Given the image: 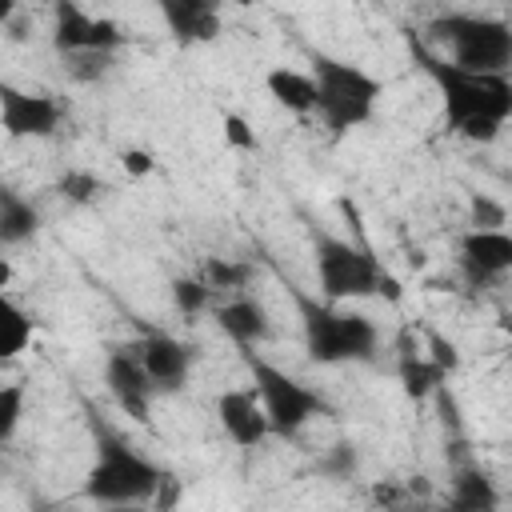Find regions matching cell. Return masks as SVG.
Here are the masks:
<instances>
[{"instance_id":"f546056e","label":"cell","mask_w":512,"mask_h":512,"mask_svg":"<svg viewBox=\"0 0 512 512\" xmlns=\"http://www.w3.org/2000/svg\"><path fill=\"white\" fill-rule=\"evenodd\" d=\"M428 344H432V360L444 368V372H452L456 364H460V356H456V348L444 340V336H436V332H428Z\"/></svg>"},{"instance_id":"9a60e30c","label":"cell","mask_w":512,"mask_h":512,"mask_svg":"<svg viewBox=\"0 0 512 512\" xmlns=\"http://www.w3.org/2000/svg\"><path fill=\"white\" fill-rule=\"evenodd\" d=\"M216 324H220V332L232 336L240 348H252V344H260V340L272 336V320H268L264 304L252 300V296H236V300H228L224 308H216Z\"/></svg>"},{"instance_id":"4dcf8cb0","label":"cell","mask_w":512,"mask_h":512,"mask_svg":"<svg viewBox=\"0 0 512 512\" xmlns=\"http://www.w3.org/2000/svg\"><path fill=\"white\" fill-rule=\"evenodd\" d=\"M376 292H380V296H388L392 304H396V300L404 296V292H400V280H396L392 272H384V268H380V280H376Z\"/></svg>"},{"instance_id":"277c9868","label":"cell","mask_w":512,"mask_h":512,"mask_svg":"<svg viewBox=\"0 0 512 512\" xmlns=\"http://www.w3.org/2000/svg\"><path fill=\"white\" fill-rule=\"evenodd\" d=\"M312 84H316V104L312 112H320V120L328 124V132H348L372 120L376 112V96H380V80H372L368 72L332 60V56H316L312 60Z\"/></svg>"},{"instance_id":"8992f818","label":"cell","mask_w":512,"mask_h":512,"mask_svg":"<svg viewBox=\"0 0 512 512\" xmlns=\"http://www.w3.org/2000/svg\"><path fill=\"white\" fill-rule=\"evenodd\" d=\"M244 360H248V372H252V380H256V396H260V408H264V416H268V432H276V436H296L312 416L332 412L320 392H312L308 384H300V380H292L288 372L272 368L268 360H260V356H252V352H244Z\"/></svg>"},{"instance_id":"2e32d148","label":"cell","mask_w":512,"mask_h":512,"mask_svg":"<svg viewBox=\"0 0 512 512\" xmlns=\"http://www.w3.org/2000/svg\"><path fill=\"white\" fill-rule=\"evenodd\" d=\"M40 228V212L28 196H20L16 188L0 184V248H12V244H24L32 240Z\"/></svg>"},{"instance_id":"6da1fadb","label":"cell","mask_w":512,"mask_h":512,"mask_svg":"<svg viewBox=\"0 0 512 512\" xmlns=\"http://www.w3.org/2000/svg\"><path fill=\"white\" fill-rule=\"evenodd\" d=\"M408 48L416 56V64L436 80L440 96H444V116L448 124L476 140V144H488L500 136L504 120L512 116V80L504 72H468V68H456L452 60L428 52L424 40L408 36Z\"/></svg>"},{"instance_id":"83f0119b","label":"cell","mask_w":512,"mask_h":512,"mask_svg":"<svg viewBox=\"0 0 512 512\" xmlns=\"http://www.w3.org/2000/svg\"><path fill=\"white\" fill-rule=\"evenodd\" d=\"M328 476H352L356 472V452H352V444H336L332 448V456L320 464Z\"/></svg>"},{"instance_id":"ba28073f","label":"cell","mask_w":512,"mask_h":512,"mask_svg":"<svg viewBox=\"0 0 512 512\" xmlns=\"http://www.w3.org/2000/svg\"><path fill=\"white\" fill-rule=\"evenodd\" d=\"M52 44H56L60 56H72V52H112V48L124 44V32L116 28V20L88 16L76 0H56Z\"/></svg>"},{"instance_id":"ac0fdd59","label":"cell","mask_w":512,"mask_h":512,"mask_svg":"<svg viewBox=\"0 0 512 512\" xmlns=\"http://www.w3.org/2000/svg\"><path fill=\"white\" fill-rule=\"evenodd\" d=\"M264 84H268V92L276 96V104L288 108V112H312V104H316V84H312V76H304V72H296V68H272Z\"/></svg>"},{"instance_id":"484cf974","label":"cell","mask_w":512,"mask_h":512,"mask_svg":"<svg viewBox=\"0 0 512 512\" xmlns=\"http://www.w3.org/2000/svg\"><path fill=\"white\" fill-rule=\"evenodd\" d=\"M72 76L76 80H100L108 72V52H72Z\"/></svg>"},{"instance_id":"d6986e66","label":"cell","mask_w":512,"mask_h":512,"mask_svg":"<svg viewBox=\"0 0 512 512\" xmlns=\"http://www.w3.org/2000/svg\"><path fill=\"white\" fill-rule=\"evenodd\" d=\"M444 376H448V372H444L432 356H420V352L404 348V356H400V384H404V392H408L412 400L432 396V392L444 384Z\"/></svg>"},{"instance_id":"44dd1931","label":"cell","mask_w":512,"mask_h":512,"mask_svg":"<svg viewBox=\"0 0 512 512\" xmlns=\"http://www.w3.org/2000/svg\"><path fill=\"white\" fill-rule=\"evenodd\" d=\"M248 280H252V264H244V260H220V256L204 260L208 288H244Z\"/></svg>"},{"instance_id":"3957f363","label":"cell","mask_w":512,"mask_h":512,"mask_svg":"<svg viewBox=\"0 0 512 512\" xmlns=\"http://www.w3.org/2000/svg\"><path fill=\"white\" fill-rule=\"evenodd\" d=\"M292 288V284H288ZM296 308H300V324H304V348L316 364H344V360H372L376 352V324L364 312H340L312 296H304L300 288H292Z\"/></svg>"},{"instance_id":"4fadbf2b","label":"cell","mask_w":512,"mask_h":512,"mask_svg":"<svg viewBox=\"0 0 512 512\" xmlns=\"http://www.w3.org/2000/svg\"><path fill=\"white\" fill-rule=\"evenodd\" d=\"M156 4L180 48L208 44L220 36V0H156Z\"/></svg>"},{"instance_id":"d4e9b609","label":"cell","mask_w":512,"mask_h":512,"mask_svg":"<svg viewBox=\"0 0 512 512\" xmlns=\"http://www.w3.org/2000/svg\"><path fill=\"white\" fill-rule=\"evenodd\" d=\"M220 124H224V144H228V148H236V152H256V148H260L252 124H248L240 112H224Z\"/></svg>"},{"instance_id":"9c48e42d","label":"cell","mask_w":512,"mask_h":512,"mask_svg":"<svg viewBox=\"0 0 512 512\" xmlns=\"http://www.w3.org/2000/svg\"><path fill=\"white\" fill-rule=\"evenodd\" d=\"M60 104L52 96H36V92H20L12 84H0V128L12 140L24 136H52L60 128Z\"/></svg>"},{"instance_id":"1f68e13d","label":"cell","mask_w":512,"mask_h":512,"mask_svg":"<svg viewBox=\"0 0 512 512\" xmlns=\"http://www.w3.org/2000/svg\"><path fill=\"white\" fill-rule=\"evenodd\" d=\"M12 12H16V0H0V24H4Z\"/></svg>"},{"instance_id":"8fae6325","label":"cell","mask_w":512,"mask_h":512,"mask_svg":"<svg viewBox=\"0 0 512 512\" xmlns=\"http://www.w3.org/2000/svg\"><path fill=\"white\" fill-rule=\"evenodd\" d=\"M104 384H108V392L116 396V404H120L132 420L148 424V400H152L156 388H152V380H148V372H144V364H140L136 344H132V348H112V352H108Z\"/></svg>"},{"instance_id":"52a82bcc","label":"cell","mask_w":512,"mask_h":512,"mask_svg":"<svg viewBox=\"0 0 512 512\" xmlns=\"http://www.w3.org/2000/svg\"><path fill=\"white\" fill-rule=\"evenodd\" d=\"M316 280L324 300H356L376 292L380 264L368 248H356L336 236H316Z\"/></svg>"},{"instance_id":"7402d4cb","label":"cell","mask_w":512,"mask_h":512,"mask_svg":"<svg viewBox=\"0 0 512 512\" xmlns=\"http://www.w3.org/2000/svg\"><path fill=\"white\" fill-rule=\"evenodd\" d=\"M56 192L72 204H92L100 192H104V180L92 176V172H80V168H68L60 180H56Z\"/></svg>"},{"instance_id":"5b68a950","label":"cell","mask_w":512,"mask_h":512,"mask_svg":"<svg viewBox=\"0 0 512 512\" xmlns=\"http://www.w3.org/2000/svg\"><path fill=\"white\" fill-rule=\"evenodd\" d=\"M428 40L448 48V60L468 72H504L512 64V28L492 16H436Z\"/></svg>"},{"instance_id":"e0dca14e","label":"cell","mask_w":512,"mask_h":512,"mask_svg":"<svg viewBox=\"0 0 512 512\" xmlns=\"http://www.w3.org/2000/svg\"><path fill=\"white\" fill-rule=\"evenodd\" d=\"M448 504H452L456 512H492V508L500 504V496H496L492 480H488L480 468H460L456 480H452Z\"/></svg>"},{"instance_id":"4316f807","label":"cell","mask_w":512,"mask_h":512,"mask_svg":"<svg viewBox=\"0 0 512 512\" xmlns=\"http://www.w3.org/2000/svg\"><path fill=\"white\" fill-rule=\"evenodd\" d=\"M504 220H508L504 204L488 196H472V228H504Z\"/></svg>"},{"instance_id":"5bb4252c","label":"cell","mask_w":512,"mask_h":512,"mask_svg":"<svg viewBox=\"0 0 512 512\" xmlns=\"http://www.w3.org/2000/svg\"><path fill=\"white\" fill-rule=\"evenodd\" d=\"M216 416H220L224 432H228L240 448H256V444L268 436V416H264V408L256 404V396L244 392V388L220 392V400H216Z\"/></svg>"},{"instance_id":"d6a6232c","label":"cell","mask_w":512,"mask_h":512,"mask_svg":"<svg viewBox=\"0 0 512 512\" xmlns=\"http://www.w3.org/2000/svg\"><path fill=\"white\" fill-rule=\"evenodd\" d=\"M232 4H236V8H252L256 0H232Z\"/></svg>"},{"instance_id":"7c38bea8","label":"cell","mask_w":512,"mask_h":512,"mask_svg":"<svg viewBox=\"0 0 512 512\" xmlns=\"http://www.w3.org/2000/svg\"><path fill=\"white\" fill-rule=\"evenodd\" d=\"M460 264L472 284L504 276L512 268V236L504 228H472L460 240Z\"/></svg>"},{"instance_id":"30bf717a","label":"cell","mask_w":512,"mask_h":512,"mask_svg":"<svg viewBox=\"0 0 512 512\" xmlns=\"http://www.w3.org/2000/svg\"><path fill=\"white\" fill-rule=\"evenodd\" d=\"M140 352V364L152 380L156 392H180L188 372H192V348L160 328H144V340L136 344Z\"/></svg>"},{"instance_id":"ffe728a7","label":"cell","mask_w":512,"mask_h":512,"mask_svg":"<svg viewBox=\"0 0 512 512\" xmlns=\"http://www.w3.org/2000/svg\"><path fill=\"white\" fill-rule=\"evenodd\" d=\"M28 344H32V320L20 304L4 296V284H0V360L20 356Z\"/></svg>"},{"instance_id":"603a6c76","label":"cell","mask_w":512,"mask_h":512,"mask_svg":"<svg viewBox=\"0 0 512 512\" xmlns=\"http://www.w3.org/2000/svg\"><path fill=\"white\" fill-rule=\"evenodd\" d=\"M24 416V384H0V444L12 440Z\"/></svg>"},{"instance_id":"7a4b0ae2","label":"cell","mask_w":512,"mask_h":512,"mask_svg":"<svg viewBox=\"0 0 512 512\" xmlns=\"http://www.w3.org/2000/svg\"><path fill=\"white\" fill-rule=\"evenodd\" d=\"M96 436V460L84 476V496L96 504H140L152 500V492L160 488L164 472L144 460L132 444H124L108 424H92Z\"/></svg>"},{"instance_id":"cb8c5ba5","label":"cell","mask_w":512,"mask_h":512,"mask_svg":"<svg viewBox=\"0 0 512 512\" xmlns=\"http://www.w3.org/2000/svg\"><path fill=\"white\" fill-rule=\"evenodd\" d=\"M208 284L204 280H196V276H176L172 280V300H176V308L184 312V316H196L204 304H208Z\"/></svg>"},{"instance_id":"f1b7e54d","label":"cell","mask_w":512,"mask_h":512,"mask_svg":"<svg viewBox=\"0 0 512 512\" xmlns=\"http://www.w3.org/2000/svg\"><path fill=\"white\" fill-rule=\"evenodd\" d=\"M120 164H124L128 176H148V172H152V156H148L144 148H124V152H120Z\"/></svg>"}]
</instances>
